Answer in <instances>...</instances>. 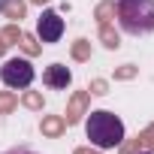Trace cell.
I'll return each mask as SVG.
<instances>
[{
    "label": "cell",
    "instance_id": "6da1fadb",
    "mask_svg": "<svg viewBox=\"0 0 154 154\" xmlns=\"http://www.w3.org/2000/svg\"><path fill=\"white\" fill-rule=\"evenodd\" d=\"M85 133H88L94 148H115V145L124 142V121L118 115L106 112V109H97V112H91Z\"/></svg>",
    "mask_w": 154,
    "mask_h": 154
},
{
    "label": "cell",
    "instance_id": "7a4b0ae2",
    "mask_svg": "<svg viewBox=\"0 0 154 154\" xmlns=\"http://www.w3.org/2000/svg\"><path fill=\"white\" fill-rule=\"evenodd\" d=\"M118 18L127 33H151L154 30V0H121Z\"/></svg>",
    "mask_w": 154,
    "mask_h": 154
},
{
    "label": "cell",
    "instance_id": "3957f363",
    "mask_svg": "<svg viewBox=\"0 0 154 154\" xmlns=\"http://www.w3.org/2000/svg\"><path fill=\"white\" fill-rule=\"evenodd\" d=\"M0 79L6 88H27L33 82V66L27 57H12L0 66Z\"/></svg>",
    "mask_w": 154,
    "mask_h": 154
},
{
    "label": "cell",
    "instance_id": "277c9868",
    "mask_svg": "<svg viewBox=\"0 0 154 154\" xmlns=\"http://www.w3.org/2000/svg\"><path fill=\"white\" fill-rule=\"evenodd\" d=\"M60 33H63V18H60L54 9H45V12L39 15V21H36V39H42V42H57Z\"/></svg>",
    "mask_w": 154,
    "mask_h": 154
},
{
    "label": "cell",
    "instance_id": "5b68a950",
    "mask_svg": "<svg viewBox=\"0 0 154 154\" xmlns=\"http://www.w3.org/2000/svg\"><path fill=\"white\" fill-rule=\"evenodd\" d=\"M88 103H91V94H88V91H75V94L69 97V103H66V115H63L66 127L79 124L82 115H88Z\"/></svg>",
    "mask_w": 154,
    "mask_h": 154
},
{
    "label": "cell",
    "instance_id": "8992f818",
    "mask_svg": "<svg viewBox=\"0 0 154 154\" xmlns=\"http://www.w3.org/2000/svg\"><path fill=\"white\" fill-rule=\"evenodd\" d=\"M42 82H45L51 91H66L69 82H72V72H69L63 63H51V66H45V72H42Z\"/></svg>",
    "mask_w": 154,
    "mask_h": 154
},
{
    "label": "cell",
    "instance_id": "52a82bcc",
    "mask_svg": "<svg viewBox=\"0 0 154 154\" xmlns=\"http://www.w3.org/2000/svg\"><path fill=\"white\" fill-rule=\"evenodd\" d=\"M39 130H42V136H60L63 130H66V121L60 118V115H45L42 118V124H39Z\"/></svg>",
    "mask_w": 154,
    "mask_h": 154
},
{
    "label": "cell",
    "instance_id": "ba28073f",
    "mask_svg": "<svg viewBox=\"0 0 154 154\" xmlns=\"http://www.w3.org/2000/svg\"><path fill=\"white\" fill-rule=\"evenodd\" d=\"M115 12H118V6H115V0H103V3L97 6V21L100 24H112V18H115Z\"/></svg>",
    "mask_w": 154,
    "mask_h": 154
},
{
    "label": "cell",
    "instance_id": "9c48e42d",
    "mask_svg": "<svg viewBox=\"0 0 154 154\" xmlns=\"http://www.w3.org/2000/svg\"><path fill=\"white\" fill-rule=\"evenodd\" d=\"M100 42H103L106 48H118V45H121V36H118V30H115L112 24H100Z\"/></svg>",
    "mask_w": 154,
    "mask_h": 154
},
{
    "label": "cell",
    "instance_id": "30bf717a",
    "mask_svg": "<svg viewBox=\"0 0 154 154\" xmlns=\"http://www.w3.org/2000/svg\"><path fill=\"white\" fill-rule=\"evenodd\" d=\"M24 9H27L24 0H9V3L3 6V15L12 18V21H21V18H24Z\"/></svg>",
    "mask_w": 154,
    "mask_h": 154
},
{
    "label": "cell",
    "instance_id": "8fae6325",
    "mask_svg": "<svg viewBox=\"0 0 154 154\" xmlns=\"http://www.w3.org/2000/svg\"><path fill=\"white\" fill-rule=\"evenodd\" d=\"M69 54H72V60H88L91 57V42L88 39H75L72 48H69Z\"/></svg>",
    "mask_w": 154,
    "mask_h": 154
},
{
    "label": "cell",
    "instance_id": "7c38bea8",
    "mask_svg": "<svg viewBox=\"0 0 154 154\" xmlns=\"http://www.w3.org/2000/svg\"><path fill=\"white\" fill-rule=\"evenodd\" d=\"M18 45H21V48H24V54H30V57L42 51V45L36 42V36H33V33H21V39H18Z\"/></svg>",
    "mask_w": 154,
    "mask_h": 154
},
{
    "label": "cell",
    "instance_id": "4fadbf2b",
    "mask_svg": "<svg viewBox=\"0 0 154 154\" xmlns=\"http://www.w3.org/2000/svg\"><path fill=\"white\" fill-rule=\"evenodd\" d=\"M15 106H18V97L12 91H0V115H9Z\"/></svg>",
    "mask_w": 154,
    "mask_h": 154
},
{
    "label": "cell",
    "instance_id": "5bb4252c",
    "mask_svg": "<svg viewBox=\"0 0 154 154\" xmlns=\"http://www.w3.org/2000/svg\"><path fill=\"white\" fill-rule=\"evenodd\" d=\"M21 33H24V30H21V27H18V24H6V27H3V30H0V36H3V39H6V42H9V45H15V42H18V39H21Z\"/></svg>",
    "mask_w": 154,
    "mask_h": 154
},
{
    "label": "cell",
    "instance_id": "9a60e30c",
    "mask_svg": "<svg viewBox=\"0 0 154 154\" xmlns=\"http://www.w3.org/2000/svg\"><path fill=\"white\" fill-rule=\"evenodd\" d=\"M136 139H139V145H142L145 151H154V124H148V127H145Z\"/></svg>",
    "mask_w": 154,
    "mask_h": 154
},
{
    "label": "cell",
    "instance_id": "2e32d148",
    "mask_svg": "<svg viewBox=\"0 0 154 154\" xmlns=\"http://www.w3.org/2000/svg\"><path fill=\"white\" fill-rule=\"evenodd\" d=\"M21 103H24L27 109H42V94H39V91H24Z\"/></svg>",
    "mask_w": 154,
    "mask_h": 154
},
{
    "label": "cell",
    "instance_id": "e0dca14e",
    "mask_svg": "<svg viewBox=\"0 0 154 154\" xmlns=\"http://www.w3.org/2000/svg\"><path fill=\"white\" fill-rule=\"evenodd\" d=\"M136 72H139V69H136L133 63H124V66H118V69H115V79H121V82H127V79H133Z\"/></svg>",
    "mask_w": 154,
    "mask_h": 154
},
{
    "label": "cell",
    "instance_id": "ac0fdd59",
    "mask_svg": "<svg viewBox=\"0 0 154 154\" xmlns=\"http://www.w3.org/2000/svg\"><path fill=\"white\" fill-rule=\"evenodd\" d=\"M88 91H91V94H97V97H103V94H109V82H106V79H94Z\"/></svg>",
    "mask_w": 154,
    "mask_h": 154
},
{
    "label": "cell",
    "instance_id": "d6986e66",
    "mask_svg": "<svg viewBox=\"0 0 154 154\" xmlns=\"http://www.w3.org/2000/svg\"><path fill=\"white\" fill-rule=\"evenodd\" d=\"M136 151H142L139 139H133V142H121V154H136Z\"/></svg>",
    "mask_w": 154,
    "mask_h": 154
},
{
    "label": "cell",
    "instance_id": "ffe728a7",
    "mask_svg": "<svg viewBox=\"0 0 154 154\" xmlns=\"http://www.w3.org/2000/svg\"><path fill=\"white\" fill-rule=\"evenodd\" d=\"M6 154H36V151H27V148H12V151H6Z\"/></svg>",
    "mask_w": 154,
    "mask_h": 154
},
{
    "label": "cell",
    "instance_id": "44dd1931",
    "mask_svg": "<svg viewBox=\"0 0 154 154\" xmlns=\"http://www.w3.org/2000/svg\"><path fill=\"white\" fill-rule=\"evenodd\" d=\"M72 154H100V151H91V148H75Z\"/></svg>",
    "mask_w": 154,
    "mask_h": 154
},
{
    "label": "cell",
    "instance_id": "7402d4cb",
    "mask_svg": "<svg viewBox=\"0 0 154 154\" xmlns=\"http://www.w3.org/2000/svg\"><path fill=\"white\" fill-rule=\"evenodd\" d=\"M6 48H9V42H6L3 36H0V57H3V51H6Z\"/></svg>",
    "mask_w": 154,
    "mask_h": 154
},
{
    "label": "cell",
    "instance_id": "603a6c76",
    "mask_svg": "<svg viewBox=\"0 0 154 154\" xmlns=\"http://www.w3.org/2000/svg\"><path fill=\"white\" fill-rule=\"evenodd\" d=\"M6 3H9V0H0V12H3V6H6Z\"/></svg>",
    "mask_w": 154,
    "mask_h": 154
},
{
    "label": "cell",
    "instance_id": "cb8c5ba5",
    "mask_svg": "<svg viewBox=\"0 0 154 154\" xmlns=\"http://www.w3.org/2000/svg\"><path fill=\"white\" fill-rule=\"evenodd\" d=\"M136 154H154V151H145V148H142V151H136Z\"/></svg>",
    "mask_w": 154,
    "mask_h": 154
},
{
    "label": "cell",
    "instance_id": "d4e9b609",
    "mask_svg": "<svg viewBox=\"0 0 154 154\" xmlns=\"http://www.w3.org/2000/svg\"><path fill=\"white\" fill-rule=\"evenodd\" d=\"M30 3H48V0H30Z\"/></svg>",
    "mask_w": 154,
    "mask_h": 154
}]
</instances>
